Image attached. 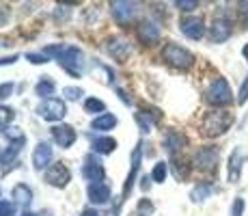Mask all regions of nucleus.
<instances>
[{"instance_id": "obj_1", "label": "nucleus", "mask_w": 248, "mask_h": 216, "mask_svg": "<svg viewBox=\"0 0 248 216\" xmlns=\"http://www.w3.org/2000/svg\"><path fill=\"white\" fill-rule=\"evenodd\" d=\"M233 121H235V117H233V113H229V110H207V113L203 115V121H201V126H199L201 130H199V132L207 138H216V136H220V134H225L227 130L233 126Z\"/></svg>"}, {"instance_id": "obj_2", "label": "nucleus", "mask_w": 248, "mask_h": 216, "mask_svg": "<svg viewBox=\"0 0 248 216\" xmlns=\"http://www.w3.org/2000/svg\"><path fill=\"white\" fill-rule=\"evenodd\" d=\"M162 59H164L169 65H173L175 69H190L194 63L192 52H188L186 48H181L173 41L166 43V46L162 48Z\"/></svg>"}, {"instance_id": "obj_3", "label": "nucleus", "mask_w": 248, "mask_h": 216, "mask_svg": "<svg viewBox=\"0 0 248 216\" xmlns=\"http://www.w3.org/2000/svg\"><path fill=\"white\" fill-rule=\"evenodd\" d=\"M205 100L209 104H214V106H227V104L233 102L231 86H229L225 78H216L207 86V91H205Z\"/></svg>"}, {"instance_id": "obj_4", "label": "nucleus", "mask_w": 248, "mask_h": 216, "mask_svg": "<svg viewBox=\"0 0 248 216\" xmlns=\"http://www.w3.org/2000/svg\"><path fill=\"white\" fill-rule=\"evenodd\" d=\"M59 63H61V67H63L65 71H67V74L80 76V71H82V67H84V54H82V50H78V48L69 46L67 50L61 54Z\"/></svg>"}, {"instance_id": "obj_5", "label": "nucleus", "mask_w": 248, "mask_h": 216, "mask_svg": "<svg viewBox=\"0 0 248 216\" xmlns=\"http://www.w3.org/2000/svg\"><path fill=\"white\" fill-rule=\"evenodd\" d=\"M37 113H39V117L46 119V121H59V119L65 117L67 106H65V102H61V100H56V98H47L37 106Z\"/></svg>"}, {"instance_id": "obj_6", "label": "nucleus", "mask_w": 248, "mask_h": 216, "mask_svg": "<svg viewBox=\"0 0 248 216\" xmlns=\"http://www.w3.org/2000/svg\"><path fill=\"white\" fill-rule=\"evenodd\" d=\"M218 158H220V151H218V147L209 145V147H201V150L194 153L192 162L199 166V169H203V171H212V169H216Z\"/></svg>"}, {"instance_id": "obj_7", "label": "nucleus", "mask_w": 248, "mask_h": 216, "mask_svg": "<svg viewBox=\"0 0 248 216\" xmlns=\"http://www.w3.org/2000/svg\"><path fill=\"white\" fill-rule=\"evenodd\" d=\"M69 180H71V173L63 162H54L46 173V182L50 186H54V188H65L69 184Z\"/></svg>"}, {"instance_id": "obj_8", "label": "nucleus", "mask_w": 248, "mask_h": 216, "mask_svg": "<svg viewBox=\"0 0 248 216\" xmlns=\"http://www.w3.org/2000/svg\"><path fill=\"white\" fill-rule=\"evenodd\" d=\"M179 26H181V33H184L186 37H190V39H194V41L203 39V35H205V22H203V17H199V16L181 17Z\"/></svg>"}, {"instance_id": "obj_9", "label": "nucleus", "mask_w": 248, "mask_h": 216, "mask_svg": "<svg viewBox=\"0 0 248 216\" xmlns=\"http://www.w3.org/2000/svg\"><path fill=\"white\" fill-rule=\"evenodd\" d=\"M136 37H138V41L145 43V46H154V43L160 41V28L151 20H142L136 28Z\"/></svg>"}, {"instance_id": "obj_10", "label": "nucleus", "mask_w": 248, "mask_h": 216, "mask_svg": "<svg viewBox=\"0 0 248 216\" xmlns=\"http://www.w3.org/2000/svg\"><path fill=\"white\" fill-rule=\"evenodd\" d=\"M106 52L112 56V59H117L119 63H123V61H127V56H130L132 48L130 43H127L125 39H121V37H112V39L106 41Z\"/></svg>"}, {"instance_id": "obj_11", "label": "nucleus", "mask_w": 248, "mask_h": 216, "mask_svg": "<svg viewBox=\"0 0 248 216\" xmlns=\"http://www.w3.org/2000/svg\"><path fill=\"white\" fill-rule=\"evenodd\" d=\"M136 2H125V0H121V2H112V16L114 20L119 24H130L134 20L136 16Z\"/></svg>"}, {"instance_id": "obj_12", "label": "nucleus", "mask_w": 248, "mask_h": 216, "mask_svg": "<svg viewBox=\"0 0 248 216\" xmlns=\"http://www.w3.org/2000/svg\"><path fill=\"white\" fill-rule=\"evenodd\" d=\"M52 138H54V143L59 147L67 150L76 143V130L71 126H54L52 128Z\"/></svg>"}, {"instance_id": "obj_13", "label": "nucleus", "mask_w": 248, "mask_h": 216, "mask_svg": "<svg viewBox=\"0 0 248 216\" xmlns=\"http://www.w3.org/2000/svg\"><path fill=\"white\" fill-rule=\"evenodd\" d=\"M50 160H52V147H50V143L41 141L39 145L35 147V151H32V165H35L37 171H41V169H46Z\"/></svg>"}, {"instance_id": "obj_14", "label": "nucleus", "mask_w": 248, "mask_h": 216, "mask_svg": "<svg viewBox=\"0 0 248 216\" xmlns=\"http://www.w3.org/2000/svg\"><path fill=\"white\" fill-rule=\"evenodd\" d=\"M91 203L95 205H102L110 199V186L104 184V182H97V184H89V190H87Z\"/></svg>"}, {"instance_id": "obj_15", "label": "nucleus", "mask_w": 248, "mask_h": 216, "mask_svg": "<svg viewBox=\"0 0 248 216\" xmlns=\"http://www.w3.org/2000/svg\"><path fill=\"white\" fill-rule=\"evenodd\" d=\"M82 177L87 182H91V184H97L104 177V166L91 156V158H87V162H84V166H82Z\"/></svg>"}, {"instance_id": "obj_16", "label": "nucleus", "mask_w": 248, "mask_h": 216, "mask_svg": "<svg viewBox=\"0 0 248 216\" xmlns=\"http://www.w3.org/2000/svg\"><path fill=\"white\" fill-rule=\"evenodd\" d=\"M231 37V22L227 20H216L209 26V39L214 43H222L225 39Z\"/></svg>"}, {"instance_id": "obj_17", "label": "nucleus", "mask_w": 248, "mask_h": 216, "mask_svg": "<svg viewBox=\"0 0 248 216\" xmlns=\"http://www.w3.org/2000/svg\"><path fill=\"white\" fill-rule=\"evenodd\" d=\"M184 145H186V138H184V134L175 132V130H169V132L164 134V150H166V151H170V153H177V151H179Z\"/></svg>"}, {"instance_id": "obj_18", "label": "nucleus", "mask_w": 248, "mask_h": 216, "mask_svg": "<svg viewBox=\"0 0 248 216\" xmlns=\"http://www.w3.org/2000/svg\"><path fill=\"white\" fill-rule=\"evenodd\" d=\"M242 160H244L242 151H240V150H233L231 156H229V182H237V180H240Z\"/></svg>"}, {"instance_id": "obj_19", "label": "nucleus", "mask_w": 248, "mask_h": 216, "mask_svg": "<svg viewBox=\"0 0 248 216\" xmlns=\"http://www.w3.org/2000/svg\"><path fill=\"white\" fill-rule=\"evenodd\" d=\"M114 126H117V117H114L112 113H104V115H99L97 119L91 121V130H95V132H108V130H112Z\"/></svg>"}, {"instance_id": "obj_20", "label": "nucleus", "mask_w": 248, "mask_h": 216, "mask_svg": "<svg viewBox=\"0 0 248 216\" xmlns=\"http://www.w3.org/2000/svg\"><path fill=\"white\" fill-rule=\"evenodd\" d=\"M91 147H93L97 153H112L114 147H117V141L110 136H99V138H93Z\"/></svg>"}, {"instance_id": "obj_21", "label": "nucleus", "mask_w": 248, "mask_h": 216, "mask_svg": "<svg viewBox=\"0 0 248 216\" xmlns=\"http://www.w3.org/2000/svg\"><path fill=\"white\" fill-rule=\"evenodd\" d=\"M11 197L17 201V203L26 205V203H31V201H32V190L28 188L26 184H17L16 188L11 190Z\"/></svg>"}, {"instance_id": "obj_22", "label": "nucleus", "mask_w": 248, "mask_h": 216, "mask_svg": "<svg viewBox=\"0 0 248 216\" xmlns=\"http://www.w3.org/2000/svg\"><path fill=\"white\" fill-rule=\"evenodd\" d=\"M138 166H140V145L136 147L134 160H132V171H130V175H127V182H125V190H123V197H127V195H130V190H132V184H134V175H136Z\"/></svg>"}, {"instance_id": "obj_23", "label": "nucleus", "mask_w": 248, "mask_h": 216, "mask_svg": "<svg viewBox=\"0 0 248 216\" xmlns=\"http://www.w3.org/2000/svg\"><path fill=\"white\" fill-rule=\"evenodd\" d=\"M212 195V186L205 182V184H199L192 188V193H190V199L194 201V203H201V201H205L207 197Z\"/></svg>"}, {"instance_id": "obj_24", "label": "nucleus", "mask_w": 248, "mask_h": 216, "mask_svg": "<svg viewBox=\"0 0 248 216\" xmlns=\"http://www.w3.org/2000/svg\"><path fill=\"white\" fill-rule=\"evenodd\" d=\"M134 119H136L138 128H140V132H151V128H154V123H155V119H151V113H149V115L136 113Z\"/></svg>"}, {"instance_id": "obj_25", "label": "nucleus", "mask_w": 248, "mask_h": 216, "mask_svg": "<svg viewBox=\"0 0 248 216\" xmlns=\"http://www.w3.org/2000/svg\"><path fill=\"white\" fill-rule=\"evenodd\" d=\"M84 110H87V113H99V115H104V110H106V104H104L102 100H97V98H87V100H84Z\"/></svg>"}, {"instance_id": "obj_26", "label": "nucleus", "mask_w": 248, "mask_h": 216, "mask_svg": "<svg viewBox=\"0 0 248 216\" xmlns=\"http://www.w3.org/2000/svg\"><path fill=\"white\" fill-rule=\"evenodd\" d=\"M54 89H56V84L52 83V80L44 78L39 84L35 86V93L39 95V98H47V95H52V93H54Z\"/></svg>"}, {"instance_id": "obj_27", "label": "nucleus", "mask_w": 248, "mask_h": 216, "mask_svg": "<svg viewBox=\"0 0 248 216\" xmlns=\"http://www.w3.org/2000/svg\"><path fill=\"white\" fill-rule=\"evenodd\" d=\"M166 162H158V165L154 166V171H151V180L158 182V184H162V182L166 180Z\"/></svg>"}, {"instance_id": "obj_28", "label": "nucleus", "mask_w": 248, "mask_h": 216, "mask_svg": "<svg viewBox=\"0 0 248 216\" xmlns=\"http://www.w3.org/2000/svg\"><path fill=\"white\" fill-rule=\"evenodd\" d=\"M154 214V203L149 199H140L136 208V216H151Z\"/></svg>"}, {"instance_id": "obj_29", "label": "nucleus", "mask_w": 248, "mask_h": 216, "mask_svg": "<svg viewBox=\"0 0 248 216\" xmlns=\"http://www.w3.org/2000/svg\"><path fill=\"white\" fill-rule=\"evenodd\" d=\"M11 119H13V110L7 108V106H0V130H4V132H7Z\"/></svg>"}, {"instance_id": "obj_30", "label": "nucleus", "mask_w": 248, "mask_h": 216, "mask_svg": "<svg viewBox=\"0 0 248 216\" xmlns=\"http://www.w3.org/2000/svg\"><path fill=\"white\" fill-rule=\"evenodd\" d=\"M244 208H246V201L242 197H235V201L231 205V216H242L244 214Z\"/></svg>"}, {"instance_id": "obj_31", "label": "nucleus", "mask_w": 248, "mask_h": 216, "mask_svg": "<svg viewBox=\"0 0 248 216\" xmlns=\"http://www.w3.org/2000/svg\"><path fill=\"white\" fill-rule=\"evenodd\" d=\"M63 93H65V98L67 100H78L80 95H84V91L80 89V86H65Z\"/></svg>"}, {"instance_id": "obj_32", "label": "nucleus", "mask_w": 248, "mask_h": 216, "mask_svg": "<svg viewBox=\"0 0 248 216\" xmlns=\"http://www.w3.org/2000/svg\"><path fill=\"white\" fill-rule=\"evenodd\" d=\"M16 214V205L11 201H0V216H13Z\"/></svg>"}, {"instance_id": "obj_33", "label": "nucleus", "mask_w": 248, "mask_h": 216, "mask_svg": "<svg viewBox=\"0 0 248 216\" xmlns=\"http://www.w3.org/2000/svg\"><path fill=\"white\" fill-rule=\"evenodd\" d=\"M197 4H199L197 0H177V2H175V7L181 9V11H192Z\"/></svg>"}, {"instance_id": "obj_34", "label": "nucleus", "mask_w": 248, "mask_h": 216, "mask_svg": "<svg viewBox=\"0 0 248 216\" xmlns=\"http://www.w3.org/2000/svg\"><path fill=\"white\" fill-rule=\"evenodd\" d=\"M246 100H248V76H246V80L240 86V93H237V104H246Z\"/></svg>"}, {"instance_id": "obj_35", "label": "nucleus", "mask_w": 248, "mask_h": 216, "mask_svg": "<svg viewBox=\"0 0 248 216\" xmlns=\"http://www.w3.org/2000/svg\"><path fill=\"white\" fill-rule=\"evenodd\" d=\"M237 7H240V20H242V24H244V28H248V2H240Z\"/></svg>"}, {"instance_id": "obj_36", "label": "nucleus", "mask_w": 248, "mask_h": 216, "mask_svg": "<svg viewBox=\"0 0 248 216\" xmlns=\"http://www.w3.org/2000/svg\"><path fill=\"white\" fill-rule=\"evenodd\" d=\"M13 89H16V86H13L11 83H4V84H0V100H7L9 95L13 93Z\"/></svg>"}, {"instance_id": "obj_37", "label": "nucleus", "mask_w": 248, "mask_h": 216, "mask_svg": "<svg viewBox=\"0 0 248 216\" xmlns=\"http://www.w3.org/2000/svg\"><path fill=\"white\" fill-rule=\"evenodd\" d=\"M28 61H31V63H35V65H41V63H46L47 61V56L46 54H35V52H28Z\"/></svg>"}, {"instance_id": "obj_38", "label": "nucleus", "mask_w": 248, "mask_h": 216, "mask_svg": "<svg viewBox=\"0 0 248 216\" xmlns=\"http://www.w3.org/2000/svg\"><path fill=\"white\" fill-rule=\"evenodd\" d=\"M17 61V56L13 54V56H7V59H0V65H11V63H16Z\"/></svg>"}, {"instance_id": "obj_39", "label": "nucleus", "mask_w": 248, "mask_h": 216, "mask_svg": "<svg viewBox=\"0 0 248 216\" xmlns=\"http://www.w3.org/2000/svg\"><path fill=\"white\" fill-rule=\"evenodd\" d=\"M80 216H97V214H95V212H93V210H87V212H82V214H80Z\"/></svg>"}, {"instance_id": "obj_40", "label": "nucleus", "mask_w": 248, "mask_h": 216, "mask_svg": "<svg viewBox=\"0 0 248 216\" xmlns=\"http://www.w3.org/2000/svg\"><path fill=\"white\" fill-rule=\"evenodd\" d=\"M22 216H37V214H32V212H24Z\"/></svg>"}, {"instance_id": "obj_41", "label": "nucleus", "mask_w": 248, "mask_h": 216, "mask_svg": "<svg viewBox=\"0 0 248 216\" xmlns=\"http://www.w3.org/2000/svg\"><path fill=\"white\" fill-rule=\"evenodd\" d=\"M244 56H246V59H248V46L244 48Z\"/></svg>"}]
</instances>
